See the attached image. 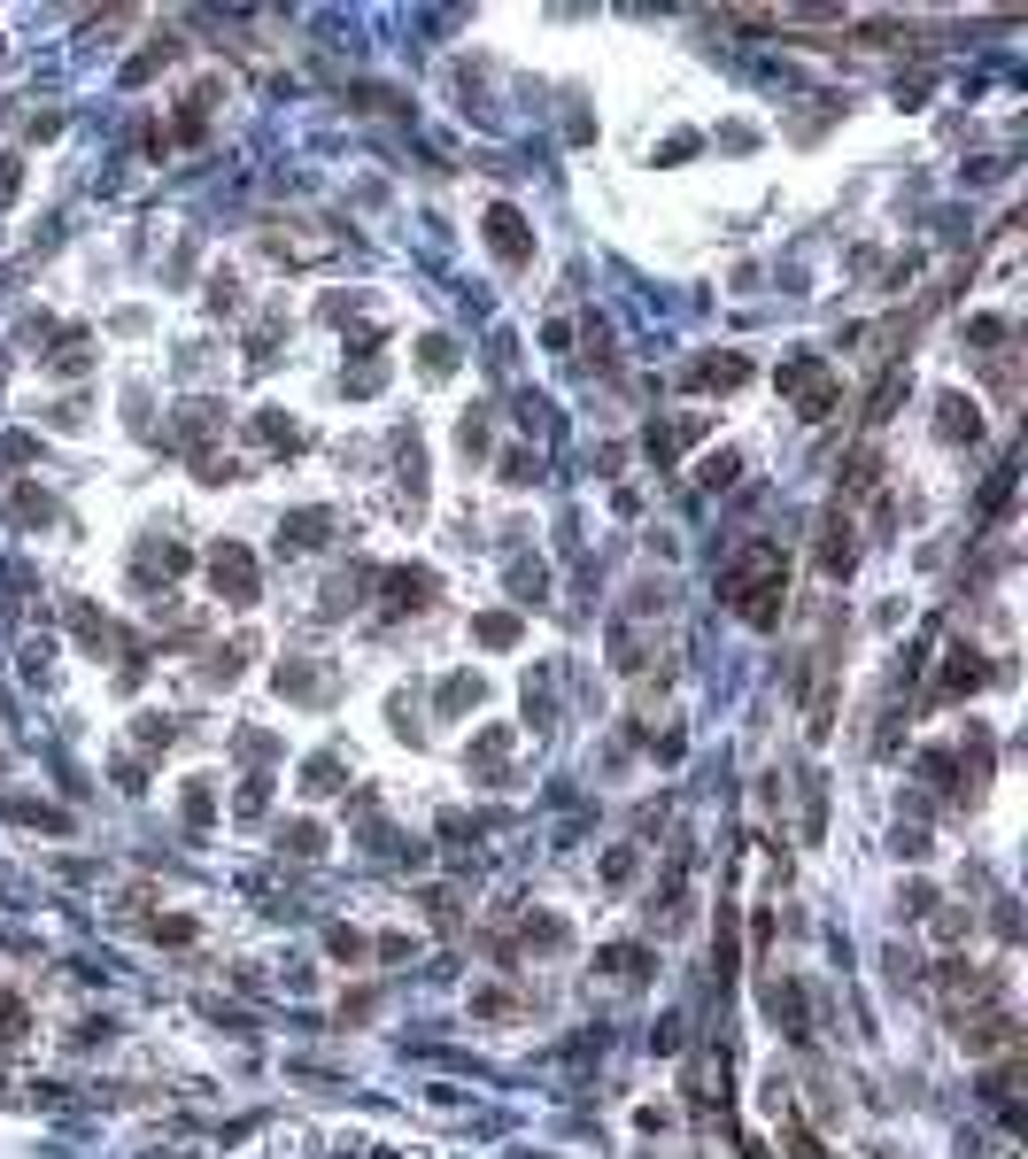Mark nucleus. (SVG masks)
<instances>
[{
	"mask_svg": "<svg viewBox=\"0 0 1028 1159\" xmlns=\"http://www.w3.org/2000/svg\"><path fill=\"white\" fill-rule=\"evenodd\" d=\"M935 990H944V1013H952V1028H959V1043H967V1051H997V1043H1013V1013H1005L997 974L944 966V974H935Z\"/></svg>",
	"mask_w": 1028,
	"mask_h": 1159,
	"instance_id": "f257e3e1",
	"label": "nucleus"
},
{
	"mask_svg": "<svg viewBox=\"0 0 1028 1159\" xmlns=\"http://www.w3.org/2000/svg\"><path fill=\"white\" fill-rule=\"evenodd\" d=\"M719 595L742 611V627H774L782 618V595H789V557L774 542H742L719 572Z\"/></svg>",
	"mask_w": 1028,
	"mask_h": 1159,
	"instance_id": "f03ea898",
	"label": "nucleus"
},
{
	"mask_svg": "<svg viewBox=\"0 0 1028 1159\" xmlns=\"http://www.w3.org/2000/svg\"><path fill=\"white\" fill-rule=\"evenodd\" d=\"M782 387L797 395L805 418H827V410H835V379H827L820 355H797V364H782Z\"/></svg>",
	"mask_w": 1028,
	"mask_h": 1159,
	"instance_id": "7ed1b4c3",
	"label": "nucleus"
},
{
	"mask_svg": "<svg viewBox=\"0 0 1028 1159\" xmlns=\"http://www.w3.org/2000/svg\"><path fill=\"white\" fill-rule=\"evenodd\" d=\"M209 580H217L225 603H255V565H247L240 542H217V550H209Z\"/></svg>",
	"mask_w": 1028,
	"mask_h": 1159,
	"instance_id": "20e7f679",
	"label": "nucleus"
},
{
	"mask_svg": "<svg viewBox=\"0 0 1028 1159\" xmlns=\"http://www.w3.org/2000/svg\"><path fill=\"white\" fill-rule=\"evenodd\" d=\"M487 240H495V255H503V263H527V255H534V240H527V217H519V209H487Z\"/></svg>",
	"mask_w": 1028,
	"mask_h": 1159,
	"instance_id": "39448f33",
	"label": "nucleus"
},
{
	"mask_svg": "<svg viewBox=\"0 0 1028 1159\" xmlns=\"http://www.w3.org/2000/svg\"><path fill=\"white\" fill-rule=\"evenodd\" d=\"M742 379H750L742 355H719V364H697V372H689V387H742Z\"/></svg>",
	"mask_w": 1028,
	"mask_h": 1159,
	"instance_id": "423d86ee",
	"label": "nucleus"
},
{
	"mask_svg": "<svg viewBox=\"0 0 1028 1159\" xmlns=\"http://www.w3.org/2000/svg\"><path fill=\"white\" fill-rule=\"evenodd\" d=\"M935 410H944V433H952V440H975V425H982V418H975V402H967V395H944Z\"/></svg>",
	"mask_w": 1028,
	"mask_h": 1159,
	"instance_id": "0eeeda50",
	"label": "nucleus"
},
{
	"mask_svg": "<svg viewBox=\"0 0 1028 1159\" xmlns=\"http://www.w3.org/2000/svg\"><path fill=\"white\" fill-rule=\"evenodd\" d=\"M990 673H982V657L975 650H952V673H944V696H959V688H982Z\"/></svg>",
	"mask_w": 1028,
	"mask_h": 1159,
	"instance_id": "6e6552de",
	"label": "nucleus"
},
{
	"mask_svg": "<svg viewBox=\"0 0 1028 1159\" xmlns=\"http://www.w3.org/2000/svg\"><path fill=\"white\" fill-rule=\"evenodd\" d=\"M820 565H827V572H843V565H850V526H835V518H827V550H820Z\"/></svg>",
	"mask_w": 1028,
	"mask_h": 1159,
	"instance_id": "1a4fd4ad",
	"label": "nucleus"
},
{
	"mask_svg": "<svg viewBox=\"0 0 1028 1159\" xmlns=\"http://www.w3.org/2000/svg\"><path fill=\"white\" fill-rule=\"evenodd\" d=\"M480 642H495V650L519 642V618H510V611H487V618H480Z\"/></svg>",
	"mask_w": 1028,
	"mask_h": 1159,
	"instance_id": "9d476101",
	"label": "nucleus"
},
{
	"mask_svg": "<svg viewBox=\"0 0 1028 1159\" xmlns=\"http://www.w3.org/2000/svg\"><path fill=\"white\" fill-rule=\"evenodd\" d=\"M16 1036H24V1005L0 990V1043H16Z\"/></svg>",
	"mask_w": 1028,
	"mask_h": 1159,
	"instance_id": "9b49d317",
	"label": "nucleus"
},
{
	"mask_svg": "<svg viewBox=\"0 0 1028 1159\" xmlns=\"http://www.w3.org/2000/svg\"><path fill=\"white\" fill-rule=\"evenodd\" d=\"M604 966H612V974H642V966H650V951H604Z\"/></svg>",
	"mask_w": 1028,
	"mask_h": 1159,
	"instance_id": "f8f14e48",
	"label": "nucleus"
},
{
	"mask_svg": "<svg viewBox=\"0 0 1028 1159\" xmlns=\"http://www.w3.org/2000/svg\"><path fill=\"white\" fill-rule=\"evenodd\" d=\"M16 170H24L16 155H9V162H0V202H16V186H24V178H16Z\"/></svg>",
	"mask_w": 1028,
	"mask_h": 1159,
	"instance_id": "ddd939ff",
	"label": "nucleus"
}]
</instances>
